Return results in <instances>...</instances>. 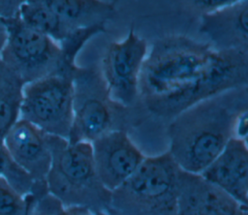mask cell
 Returning <instances> with one entry per match:
<instances>
[{"label":"cell","mask_w":248,"mask_h":215,"mask_svg":"<svg viewBox=\"0 0 248 215\" xmlns=\"http://www.w3.org/2000/svg\"><path fill=\"white\" fill-rule=\"evenodd\" d=\"M179 172L169 152L145 157L135 173L110 195L123 209L176 215Z\"/></svg>","instance_id":"cell-3"},{"label":"cell","mask_w":248,"mask_h":215,"mask_svg":"<svg viewBox=\"0 0 248 215\" xmlns=\"http://www.w3.org/2000/svg\"><path fill=\"white\" fill-rule=\"evenodd\" d=\"M74 72H57L23 86L20 118L68 140L74 117Z\"/></svg>","instance_id":"cell-4"},{"label":"cell","mask_w":248,"mask_h":215,"mask_svg":"<svg viewBox=\"0 0 248 215\" xmlns=\"http://www.w3.org/2000/svg\"><path fill=\"white\" fill-rule=\"evenodd\" d=\"M147 44L131 28L127 37L111 43L102 59L101 76L111 101L129 108L139 97V77Z\"/></svg>","instance_id":"cell-8"},{"label":"cell","mask_w":248,"mask_h":215,"mask_svg":"<svg viewBox=\"0 0 248 215\" xmlns=\"http://www.w3.org/2000/svg\"><path fill=\"white\" fill-rule=\"evenodd\" d=\"M240 88L203 100L173 117L169 127L170 150L178 169L199 175L232 138L236 113L246 108Z\"/></svg>","instance_id":"cell-2"},{"label":"cell","mask_w":248,"mask_h":215,"mask_svg":"<svg viewBox=\"0 0 248 215\" xmlns=\"http://www.w3.org/2000/svg\"><path fill=\"white\" fill-rule=\"evenodd\" d=\"M176 215H247V205L235 201L200 175L180 170Z\"/></svg>","instance_id":"cell-12"},{"label":"cell","mask_w":248,"mask_h":215,"mask_svg":"<svg viewBox=\"0 0 248 215\" xmlns=\"http://www.w3.org/2000/svg\"><path fill=\"white\" fill-rule=\"evenodd\" d=\"M74 117L69 142L88 141L113 130V107L101 73L94 68L74 72Z\"/></svg>","instance_id":"cell-6"},{"label":"cell","mask_w":248,"mask_h":215,"mask_svg":"<svg viewBox=\"0 0 248 215\" xmlns=\"http://www.w3.org/2000/svg\"><path fill=\"white\" fill-rule=\"evenodd\" d=\"M232 138L246 141L248 136V111L247 108L239 110L233 118L232 127Z\"/></svg>","instance_id":"cell-20"},{"label":"cell","mask_w":248,"mask_h":215,"mask_svg":"<svg viewBox=\"0 0 248 215\" xmlns=\"http://www.w3.org/2000/svg\"><path fill=\"white\" fill-rule=\"evenodd\" d=\"M199 175L205 182L225 193L235 201L247 205V142L231 138L220 154Z\"/></svg>","instance_id":"cell-11"},{"label":"cell","mask_w":248,"mask_h":215,"mask_svg":"<svg viewBox=\"0 0 248 215\" xmlns=\"http://www.w3.org/2000/svg\"><path fill=\"white\" fill-rule=\"evenodd\" d=\"M24 82L0 59V143L20 118Z\"/></svg>","instance_id":"cell-15"},{"label":"cell","mask_w":248,"mask_h":215,"mask_svg":"<svg viewBox=\"0 0 248 215\" xmlns=\"http://www.w3.org/2000/svg\"><path fill=\"white\" fill-rule=\"evenodd\" d=\"M200 31L209 39L215 50L248 52V1L202 15Z\"/></svg>","instance_id":"cell-13"},{"label":"cell","mask_w":248,"mask_h":215,"mask_svg":"<svg viewBox=\"0 0 248 215\" xmlns=\"http://www.w3.org/2000/svg\"><path fill=\"white\" fill-rule=\"evenodd\" d=\"M17 15L26 25L48 36L58 44L75 30L49 9L35 1L27 0L20 7Z\"/></svg>","instance_id":"cell-16"},{"label":"cell","mask_w":248,"mask_h":215,"mask_svg":"<svg viewBox=\"0 0 248 215\" xmlns=\"http://www.w3.org/2000/svg\"><path fill=\"white\" fill-rule=\"evenodd\" d=\"M52 162L46 178V189L56 199L84 193L96 186L102 187L96 177L92 146L88 141L69 142L50 135Z\"/></svg>","instance_id":"cell-7"},{"label":"cell","mask_w":248,"mask_h":215,"mask_svg":"<svg viewBox=\"0 0 248 215\" xmlns=\"http://www.w3.org/2000/svg\"><path fill=\"white\" fill-rule=\"evenodd\" d=\"M49 138L50 135L19 118L3 139L12 158L37 184H46L50 169L52 152Z\"/></svg>","instance_id":"cell-10"},{"label":"cell","mask_w":248,"mask_h":215,"mask_svg":"<svg viewBox=\"0 0 248 215\" xmlns=\"http://www.w3.org/2000/svg\"><path fill=\"white\" fill-rule=\"evenodd\" d=\"M27 0H0V16L7 19L18 15L20 7Z\"/></svg>","instance_id":"cell-21"},{"label":"cell","mask_w":248,"mask_h":215,"mask_svg":"<svg viewBox=\"0 0 248 215\" xmlns=\"http://www.w3.org/2000/svg\"><path fill=\"white\" fill-rule=\"evenodd\" d=\"M36 198L23 197L0 177V215H31Z\"/></svg>","instance_id":"cell-18"},{"label":"cell","mask_w":248,"mask_h":215,"mask_svg":"<svg viewBox=\"0 0 248 215\" xmlns=\"http://www.w3.org/2000/svg\"><path fill=\"white\" fill-rule=\"evenodd\" d=\"M38 2L73 29L106 25L115 14L117 0H31Z\"/></svg>","instance_id":"cell-14"},{"label":"cell","mask_w":248,"mask_h":215,"mask_svg":"<svg viewBox=\"0 0 248 215\" xmlns=\"http://www.w3.org/2000/svg\"><path fill=\"white\" fill-rule=\"evenodd\" d=\"M248 52L215 50L185 36L157 40L142 63L139 96L150 112L173 118L192 106L247 84Z\"/></svg>","instance_id":"cell-1"},{"label":"cell","mask_w":248,"mask_h":215,"mask_svg":"<svg viewBox=\"0 0 248 215\" xmlns=\"http://www.w3.org/2000/svg\"><path fill=\"white\" fill-rule=\"evenodd\" d=\"M0 177L23 197H41L47 193L46 184H37L12 158L4 143H0Z\"/></svg>","instance_id":"cell-17"},{"label":"cell","mask_w":248,"mask_h":215,"mask_svg":"<svg viewBox=\"0 0 248 215\" xmlns=\"http://www.w3.org/2000/svg\"><path fill=\"white\" fill-rule=\"evenodd\" d=\"M8 38V30L5 22V18L0 16V52L3 49Z\"/></svg>","instance_id":"cell-22"},{"label":"cell","mask_w":248,"mask_h":215,"mask_svg":"<svg viewBox=\"0 0 248 215\" xmlns=\"http://www.w3.org/2000/svg\"><path fill=\"white\" fill-rule=\"evenodd\" d=\"M8 38L0 59L24 83L56 73L62 52L58 43L26 25L18 15L5 19Z\"/></svg>","instance_id":"cell-5"},{"label":"cell","mask_w":248,"mask_h":215,"mask_svg":"<svg viewBox=\"0 0 248 215\" xmlns=\"http://www.w3.org/2000/svg\"><path fill=\"white\" fill-rule=\"evenodd\" d=\"M96 177L104 190H118L139 169L145 156L128 134L110 130L91 142Z\"/></svg>","instance_id":"cell-9"},{"label":"cell","mask_w":248,"mask_h":215,"mask_svg":"<svg viewBox=\"0 0 248 215\" xmlns=\"http://www.w3.org/2000/svg\"><path fill=\"white\" fill-rule=\"evenodd\" d=\"M190 6L197 11L201 12L202 15L211 13L227 6L235 4L242 0H185Z\"/></svg>","instance_id":"cell-19"}]
</instances>
